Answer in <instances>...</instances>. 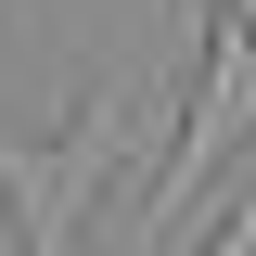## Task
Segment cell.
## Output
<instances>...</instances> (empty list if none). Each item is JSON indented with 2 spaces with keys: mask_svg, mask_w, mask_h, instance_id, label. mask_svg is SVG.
Masks as SVG:
<instances>
[{
  "mask_svg": "<svg viewBox=\"0 0 256 256\" xmlns=\"http://www.w3.org/2000/svg\"><path fill=\"white\" fill-rule=\"evenodd\" d=\"M128 141H141V90H128V77H102V90L77 102V128H64V141H0L13 256H77V218L102 205V180L128 166Z\"/></svg>",
  "mask_w": 256,
  "mask_h": 256,
  "instance_id": "obj_1",
  "label": "cell"
},
{
  "mask_svg": "<svg viewBox=\"0 0 256 256\" xmlns=\"http://www.w3.org/2000/svg\"><path fill=\"white\" fill-rule=\"evenodd\" d=\"M256 141V52L230 13H205V52H192V102H180V154H166V180L141 192V230H128V256H154L166 230L192 218V192L218 180L230 154Z\"/></svg>",
  "mask_w": 256,
  "mask_h": 256,
  "instance_id": "obj_2",
  "label": "cell"
},
{
  "mask_svg": "<svg viewBox=\"0 0 256 256\" xmlns=\"http://www.w3.org/2000/svg\"><path fill=\"white\" fill-rule=\"evenodd\" d=\"M205 256H256V205H230V218H218V244H205Z\"/></svg>",
  "mask_w": 256,
  "mask_h": 256,
  "instance_id": "obj_3",
  "label": "cell"
}]
</instances>
